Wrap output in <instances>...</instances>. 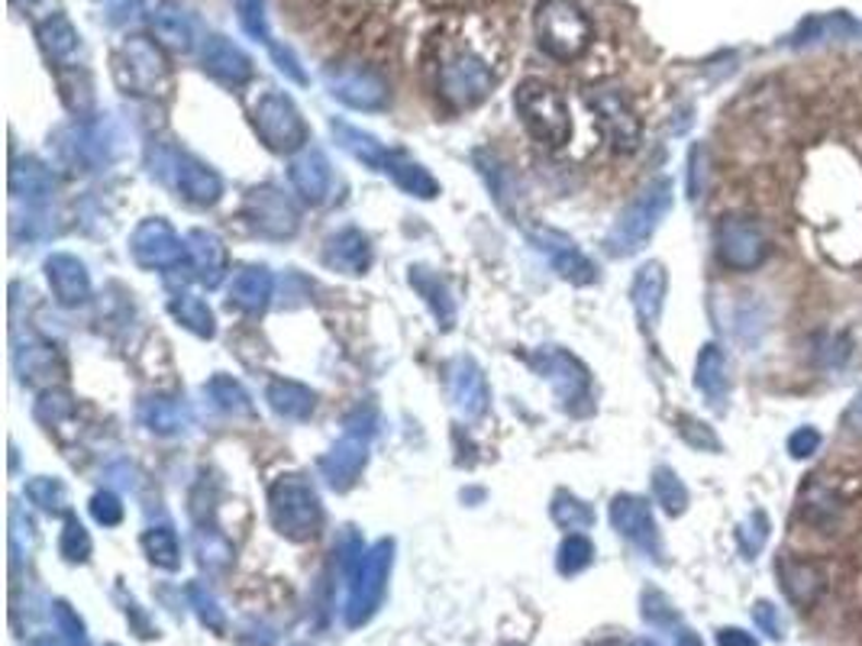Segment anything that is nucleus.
I'll return each instance as SVG.
<instances>
[{
    "mask_svg": "<svg viewBox=\"0 0 862 646\" xmlns=\"http://www.w3.org/2000/svg\"><path fill=\"white\" fill-rule=\"evenodd\" d=\"M436 94L452 110L479 107L498 84V43L485 20L462 16L439 30L430 43Z\"/></svg>",
    "mask_w": 862,
    "mask_h": 646,
    "instance_id": "1",
    "label": "nucleus"
},
{
    "mask_svg": "<svg viewBox=\"0 0 862 646\" xmlns=\"http://www.w3.org/2000/svg\"><path fill=\"white\" fill-rule=\"evenodd\" d=\"M269 517L285 540L304 543L320 533L323 504L304 475H279L269 489Z\"/></svg>",
    "mask_w": 862,
    "mask_h": 646,
    "instance_id": "2",
    "label": "nucleus"
},
{
    "mask_svg": "<svg viewBox=\"0 0 862 646\" xmlns=\"http://www.w3.org/2000/svg\"><path fill=\"white\" fill-rule=\"evenodd\" d=\"M517 114L523 120V127L530 130L533 140L546 143L550 149L569 143L572 137V110L569 101L546 81L540 78H527L517 94H513Z\"/></svg>",
    "mask_w": 862,
    "mask_h": 646,
    "instance_id": "3",
    "label": "nucleus"
},
{
    "mask_svg": "<svg viewBox=\"0 0 862 646\" xmlns=\"http://www.w3.org/2000/svg\"><path fill=\"white\" fill-rule=\"evenodd\" d=\"M117 84L137 97H165L172 91V69L165 52L149 36H127L114 56Z\"/></svg>",
    "mask_w": 862,
    "mask_h": 646,
    "instance_id": "4",
    "label": "nucleus"
},
{
    "mask_svg": "<svg viewBox=\"0 0 862 646\" xmlns=\"http://www.w3.org/2000/svg\"><path fill=\"white\" fill-rule=\"evenodd\" d=\"M543 52L559 62H575L591 46V23L575 0H543L533 16Z\"/></svg>",
    "mask_w": 862,
    "mask_h": 646,
    "instance_id": "5",
    "label": "nucleus"
},
{
    "mask_svg": "<svg viewBox=\"0 0 862 646\" xmlns=\"http://www.w3.org/2000/svg\"><path fill=\"white\" fill-rule=\"evenodd\" d=\"M391 563H394V543L391 540H378L368 553L359 556L353 582H350V598H346V624L350 627H362L378 614V608L385 601Z\"/></svg>",
    "mask_w": 862,
    "mask_h": 646,
    "instance_id": "6",
    "label": "nucleus"
},
{
    "mask_svg": "<svg viewBox=\"0 0 862 646\" xmlns=\"http://www.w3.org/2000/svg\"><path fill=\"white\" fill-rule=\"evenodd\" d=\"M672 208V185L669 181H652L647 191H640L627 211L617 216L611 236H607V249L614 256H630L637 252L649 236L656 233L659 220L669 214Z\"/></svg>",
    "mask_w": 862,
    "mask_h": 646,
    "instance_id": "7",
    "label": "nucleus"
},
{
    "mask_svg": "<svg viewBox=\"0 0 862 646\" xmlns=\"http://www.w3.org/2000/svg\"><path fill=\"white\" fill-rule=\"evenodd\" d=\"M371 433H375V414L365 411L350 418L343 436L330 446V453L320 459V475L327 479L330 489L336 492H350L359 482L362 469L368 462V446H371Z\"/></svg>",
    "mask_w": 862,
    "mask_h": 646,
    "instance_id": "8",
    "label": "nucleus"
},
{
    "mask_svg": "<svg viewBox=\"0 0 862 646\" xmlns=\"http://www.w3.org/2000/svg\"><path fill=\"white\" fill-rule=\"evenodd\" d=\"M252 124H256L259 140L282 155H297L300 149H307V140H310V130H307L300 110L282 91H265L259 97V104L252 110Z\"/></svg>",
    "mask_w": 862,
    "mask_h": 646,
    "instance_id": "9",
    "label": "nucleus"
},
{
    "mask_svg": "<svg viewBox=\"0 0 862 646\" xmlns=\"http://www.w3.org/2000/svg\"><path fill=\"white\" fill-rule=\"evenodd\" d=\"M130 252L133 262L149 272H178L185 266L191 269L188 243L175 233V226L165 216H149L133 230Z\"/></svg>",
    "mask_w": 862,
    "mask_h": 646,
    "instance_id": "10",
    "label": "nucleus"
},
{
    "mask_svg": "<svg viewBox=\"0 0 862 646\" xmlns=\"http://www.w3.org/2000/svg\"><path fill=\"white\" fill-rule=\"evenodd\" d=\"M243 220L249 223L252 233L269 236V239H287L300 226V214H297L294 201L285 191H279L275 185H259L246 195Z\"/></svg>",
    "mask_w": 862,
    "mask_h": 646,
    "instance_id": "11",
    "label": "nucleus"
},
{
    "mask_svg": "<svg viewBox=\"0 0 862 646\" xmlns=\"http://www.w3.org/2000/svg\"><path fill=\"white\" fill-rule=\"evenodd\" d=\"M530 365L540 378H546L556 391V398L563 401V408H572L578 401H588V391H591V375L581 362L575 360L572 353L559 350V347H540L533 350Z\"/></svg>",
    "mask_w": 862,
    "mask_h": 646,
    "instance_id": "12",
    "label": "nucleus"
},
{
    "mask_svg": "<svg viewBox=\"0 0 862 646\" xmlns=\"http://www.w3.org/2000/svg\"><path fill=\"white\" fill-rule=\"evenodd\" d=\"M530 243L550 259V266L559 272V279L572 282V285H591L598 279V269L594 262L575 246L572 236H566L563 230H553V226H530L527 230Z\"/></svg>",
    "mask_w": 862,
    "mask_h": 646,
    "instance_id": "13",
    "label": "nucleus"
},
{
    "mask_svg": "<svg viewBox=\"0 0 862 646\" xmlns=\"http://www.w3.org/2000/svg\"><path fill=\"white\" fill-rule=\"evenodd\" d=\"M588 101H591L601 133L617 152H634L640 145V117L634 114L627 97H621L617 91H598Z\"/></svg>",
    "mask_w": 862,
    "mask_h": 646,
    "instance_id": "14",
    "label": "nucleus"
},
{
    "mask_svg": "<svg viewBox=\"0 0 862 646\" xmlns=\"http://www.w3.org/2000/svg\"><path fill=\"white\" fill-rule=\"evenodd\" d=\"M446 375H449L446 381H449V398H452L456 411L465 421H479L488 411V401H492L488 378L479 368V362L469 360V356H459V360L449 362Z\"/></svg>",
    "mask_w": 862,
    "mask_h": 646,
    "instance_id": "15",
    "label": "nucleus"
},
{
    "mask_svg": "<svg viewBox=\"0 0 862 646\" xmlns=\"http://www.w3.org/2000/svg\"><path fill=\"white\" fill-rule=\"evenodd\" d=\"M327 84L333 97H340L343 104L356 110H381L391 101L388 81L371 69H330Z\"/></svg>",
    "mask_w": 862,
    "mask_h": 646,
    "instance_id": "16",
    "label": "nucleus"
},
{
    "mask_svg": "<svg viewBox=\"0 0 862 646\" xmlns=\"http://www.w3.org/2000/svg\"><path fill=\"white\" fill-rule=\"evenodd\" d=\"M172 178H175V188L181 191V198L198 204V208H211L223 195L220 175L211 165H204L201 158H194L188 152H172Z\"/></svg>",
    "mask_w": 862,
    "mask_h": 646,
    "instance_id": "17",
    "label": "nucleus"
},
{
    "mask_svg": "<svg viewBox=\"0 0 862 646\" xmlns=\"http://www.w3.org/2000/svg\"><path fill=\"white\" fill-rule=\"evenodd\" d=\"M287 178H291L294 191H297L307 204H323V201L330 198V191H333L330 158H327L320 149H314V145L300 149V152L291 158Z\"/></svg>",
    "mask_w": 862,
    "mask_h": 646,
    "instance_id": "18",
    "label": "nucleus"
},
{
    "mask_svg": "<svg viewBox=\"0 0 862 646\" xmlns=\"http://www.w3.org/2000/svg\"><path fill=\"white\" fill-rule=\"evenodd\" d=\"M145 20L155 33V43L172 52H188L194 46V23L178 0H149Z\"/></svg>",
    "mask_w": 862,
    "mask_h": 646,
    "instance_id": "19",
    "label": "nucleus"
},
{
    "mask_svg": "<svg viewBox=\"0 0 862 646\" xmlns=\"http://www.w3.org/2000/svg\"><path fill=\"white\" fill-rule=\"evenodd\" d=\"M718 252L720 262H727L730 269H753L763 259L766 243H763V233L756 230V223L733 216V220L720 223Z\"/></svg>",
    "mask_w": 862,
    "mask_h": 646,
    "instance_id": "20",
    "label": "nucleus"
},
{
    "mask_svg": "<svg viewBox=\"0 0 862 646\" xmlns=\"http://www.w3.org/2000/svg\"><path fill=\"white\" fill-rule=\"evenodd\" d=\"M201 62H204V72L214 74L216 81L229 84V87H239L252 78V59L226 36H208L204 46H201Z\"/></svg>",
    "mask_w": 862,
    "mask_h": 646,
    "instance_id": "21",
    "label": "nucleus"
},
{
    "mask_svg": "<svg viewBox=\"0 0 862 646\" xmlns=\"http://www.w3.org/2000/svg\"><path fill=\"white\" fill-rule=\"evenodd\" d=\"M188 243V256H191V272L201 285L216 287L223 282L226 269H229V252L223 246V239L211 233V230H191L185 236Z\"/></svg>",
    "mask_w": 862,
    "mask_h": 646,
    "instance_id": "22",
    "label": "nucleus"
},
{
    "mask_svg": "<svg viewBox=\"0 0 862 646\" xmlns=\"http://www.w3.org/2000/svg\"><path fill=\"white\" fill-rule=\"evenodd\" d=\"M46 279L52 285V294L62 307H78L91 297V279L81 259L69 252H52L46 259Z\"/></svg>",
    "mask_w": 862,
    "mask_h": 646,
    "instance_id": "23",
    "label": "nucleus"
},
{
    "mask_svg": "<svg viewBox=\"0 0 862 646\" xmlns=\"http://www.w3.org/2000/svg\"><path fill=\"white\" fill-rule=\"evenodd\" d=\"M66 158H72L81 168H97L107 165L117 155V140L107 124H91V127H74L69 133V143H59Z\"/></svg>",
    "mask_w": 862,
    "mask_h": 646,
    "instance_id": "24",
    "label": "nucleus"
},
{
    "mask_svg": "<svg viewBox=\"0 0 862 646\" xmlns=\"http://www.w3.org/2000/svg\"><path fill=\"white\" fill-rule=\"evenodd\" d=\"M611 524L617 533H624L630 543L643 547L649 553L659 550V540H656V524H652V514H649V504L643 498H634V495H617L611 502Z\"/></svg>",
    "mask_w": 862,
    "mask_h": 646,
    "instance_id": "25",
    "label": "nucleus"
},
{
    "mask_svg": "<svg viewBox=\"0 0 862 646\" xmlns=\"http://www.w3.org/2000/svg\"><path fill=\"white\" fill-rule=\"evenodd\" d=\"M56 175L52 168H46L39 158H13L10 165V195L13 201H26V204H46L56 195Z\"/></svg>",
    "mask_w": 862,
    "mask_h": 646,
    "instance_id": "26",
    "label": "nucleus"
},
{
    "mask_svg": "<svg viewBox=\"0 0 862 646\" xmlns=\"http://www.w3.org/2000/svg\"><path fill=\"white\" fill-rule=\"evenodd\" d=\"M236 13H239V23H243V30L252 36V39H259L272 56H275V62H279V69L287 74V78H294L297 84H304L307 78H304V72H300V66H297V59L287 52V49H282L275 39H272V30H269V20H265V3L262 0H236Z\"/></svg>",
    "mask_w": 862,
    "mask_h": 646,
    "instance_id": "27",
    "label": "nucleus"
},
{
    "mask_svg": "<svg viewBox=\"0 0 862 646\" xmlns=\"http://www.w3.org/2000/svg\"><path fill=\"white\" fill-rule=\"evenodd\" d=\"M323 259H327L330 269H336L343 275H362L371 266V243L356 226L340 230L336 236H330Z\"/></svg>",
    "mask_w": 862,
    "mask_h": 646,
    "instance_id": "28",
    "label": "nucleus"
},
{
    "mask_svg": "<svg viewBox=\"0 0 862 646\" xmlns=\"http://www.w3.org/2000/svg\"><path fill=\"white\" fill-rule=\"evenodd\" d=\"M140 421L145 431L158 436H178L194 427V414L185 398H145L140 404Z\"/></svg>",
    "mask_w": 862,
    "mask_h": 646,
    "instance_id": "29",
    "label": "nucleus"
},
{
    "mask_svg": "<svg viewBox=\"0 0 862 646\" xmlns=\"http://www.w3.org/2000/svg\"><path fill=\"white\" fill-rule=\"evenodd\" d=\"M381 172L391 175L394 185L404 188V191L414 195V198L433 201V198L439 195V181L433 178L430 172H427L421 162H414V158H411L408 152H401V149H388V158H385Z\"/></svg>",
    "mask_w": 862,
    "mask_h": 646,
    "instance_id": "30",
    "label": "nucleus"
},
{
    "mask_svg": "<svg viewBox=\"0 0 862 646\" xmlns=\"http://www.w3.org/2000/svg\"><path fill=\"white\" fill-rule=\"evenodd\" d=\"M272 291H275V279L265 266H249L243 269L233 285H229V304H236L239 310H249V314H259L269 307L272 301Z\"/></svg>",
    "mask_w": 862,
    "mask_h": 646,
    "instance_id": "31",
    "label": "nucleus"
},
{
    "mask_svg": "<svg viewBox=\"0 0 862 646\" xmlns=\"http://www.w3.org/2000/svg\"><path fill=\"white\" fill-rule=\"evenodd\" d=\"M265 401L272 404V411H275L279 418H287V421H307V418L314 414V408H317V395H314L307 385L294 381V378H275V381H269Z\"/></svg>",
    "mask_w": 862,
    "mask_h": 646,
    "instance_id": "32",
    "label": "nucleus"
},
{
    "mask_svg": "<svg viewBox=\"0 0 862 646\" xmlns=\"http://www.w3.org/2000/svg\"><path fill=\"white\" fill-rule=\"evenodd\" d=\"M36 39L43 46V52L56 62V66H66L78 49V30L72 26V20L66 13H52L46 16L39 26H36Z\"/></svg>",
    "mask_w": 862,
    "mask_h": 646,
    "instance_id": "33",
    "label": "nucleus"
},
{
    "mask_svg": "<svg viewBox=\"0 0 862 646\" xmlns=\"http://www.w3.org/2000/svg\"><path fill=\"white\" fill-rule=\"evenodd\" d=\"M411 285H414V291L427 301V307L433 310V317L439 320V327L449 330V327L456 324V301H452V294H449L446 282H442L436 272H430V269L414 266V269H411Z\"/></svg>",
    "mask_w": 862,
    "mask_h": 646,
    "instance_id": "34",
    "label": "nucleus"
},
{
    "mask_svg": "<svg viewBox=\"0 0 862 646\" xmlns=\"http://www.w3.org/2000/svg\"><path fill=\"white\" fill-rule=\"evenodd\" d=\"M168 310H172V317H175L188 333H194V337H201V340H211L216 333L214 310L208 307L204 297H198V294H191V291L175 294V297L168 301Z\"/></svg>",
    "mask_w": 862,
    "mask_h": 646,
    "instance_id": "35",
    "label": "nucleus"
},
{
    "mask_svg": "<svg viewBox=\"0 0 862 646\" xmlns=\"http://www.w3.org/2000/svg\"><path fill=\"white\" fill-rule=\"evenodd\" d=\"M665 297V269L659 262H649L634 279V307L643 324H656Z\"/></svg>",
    "mask_w": 862,
    "mask_h": 646,
    "instance_id": "36",
    "label": "nucleus"
},
{
    "mask_svg": "<svg viewBox=\"0 0 862 646\" xmlns=\"http://www.w3.org/2000/svg\"><path fill=\"white\" fill-rule=\"evenodd\" d=\"M330 133H333V140L340 143V149H346L353 158H359L362 165L381 172V165H385V158H388V145L378 143L371 133H362V130L343 124V120H333V124H330Z\"/></svg>",
    "mask_w": 862,
    "mask_h": 646,
    "instance_id": "37",
    "label": "nucleus"
},
{
    "mask_svg": "<svg viewBox=\"0 0 862 646\" xmlns=\"http://www.w3.org/2000/svg\"><path fill=\"white\" fill-rule=\"evenodd\" d=\"M208 395L214 398V404L223 414H233V418H252L256 414V404H252L249 391L233 375H214L208 381Z\"/></svg>",
    "mask_w": 862,
    "mask_h": 646,
    "instance_id": "38",
    "label": "nucleus"
},
{
    "mask_svg": "<svg viewBox=\"0 0 862 646\" xmlns=\"http://www.w3.org/2000/svg\"><path fill=\"white\" fill-rule=\"evenodd\" d=\"M143 550L158 569H178V566H181V543H178V537H175L172 527H152V530H145Z\"/></svg>",
    "mask_w": 862,
    "mask_h": 646,
    "instance_id": "39",
    "label": "nucleus"
},
{
    "mask_svg": "<svg viewBox=\"0 0 862 646\" xmlns=\"http://www.w3.org/2000/svg\"><path fill=\"white\" fill-rule=\"evenodd\" d=\"M13 362H16L20 378L29 381V385L43 381V378L52 375V372H62V368H59V360H56V353H52L46 343H29V347L16 350Z\"/></svg>",
    "mask_w": 862,
    "mask_h": 646,
    "instance_id": "40",
    "label": "nucleus"
},
{
    "mask_svg": "<svg viewBox=\"0 0 862 646\" xmlns=\"http://www.w3.org/2000/svg\"><path fill=\"white\" fill-rule=\"evenodd\" d=\"M26 498L46 514H69V489L52 475H36L26 482Z\"/></svg>",
    "mask_w": 862,
    "mask_h": 646,
    "instance_id": "41",
    "label": "nucleus"
},
{
    "mask_svg": "<svg viewBox=\"0 0 862 646\" xmlns=\"http://www.w3.org/2000/svg\"><path fill=\"white\" fill-rule=\"evenodd\" d=\"M74 418V398L62 388H46L36 401V421H43L46 427H59Z\"/></svg>",
    "mask_w": 862,
    "mask_h": 646,
    "instance_id": "42",
    "label": "nucleus"
},
{
    "mask_svg": "<svg viewBox=\"0 0 862 646\" xmlns=\"http://www.w3.org/2000/svg\"><path fill=\"white\" fill-rule=\"evenodd\" d=\"M553 520H556L563 530L578 533V530H588V527L594 524V510L584 502H578L569 492H559V495L553 498Z\"/></svg>",
    "mask_w": 862,
    "mask_h": 646,
    "instance_id": "43",
    "label": "nucleus"
},
{
    "mask_svg": "<svg viewBox=\"0 0 862 646\" xmlns=\"http://www.w3.org/2000/svg\"><path fill=\"white\" fill-rule=\"evenodd\" d=\"M698 388L708 395V398H720L723 388H727V360L718 347H708L698 360Z\"/></svg>",
    "mask_w": 862,
    "mask_h": 646,
    "instance_id": "44",
    "label": "nucleus"
},
{
    "mask_svg": "<svg viewBox=\"0 0 862 646\" xmlns=\"http://www.w3.org/2000/svg\"><path fill=\"white\" fill-rule=\"evenodd\" d=\"M591 560H594V547H591V540L581 537V533H569V537L563 540V547H559L556 566H559V573L563 575H575L581 573V569H588Z\"/></svg>",
    "mask_w": 862,
    "mask_h": 646,
    "instance_id": "45",
    "label": "nucleus"
},
{
    "mask_svg": "<svg viewBox=\"0 0 862 646\" xmlns=\"http://www.w3.org/2000/svg\"><path fill=\"white\" fill-rule=\"evenodd\" d=\"M188 601H191V608H194V614H198V621L208 627V631H216V634H223L226 631V614H223V608L216 604V598L204 588V585H198V582H191L188 585Z\"/></svg>",
    "mask_w": 862,
    "mask_h": 646,
    "instance_id": "46",
    "label": "nucleus"
},
{
    "mask_svg": "<svg viewBox=\"0 0 862 646\" xmlns=\"http://www.w3.org/2000/svg\"><path fill=\"white\" fill-rule=\"evenodd\" d=\"M652 492H656V498H659V504H662L669 514H678V510H685V504H688L685 485H682L678 475L669 472V469H656V475H652Z\"/></svg>",
    "mask_w": 862,
    "mask_h": 646,
    "instance_id": "47",
    "label": "nucleus"
},
{
    "mask_svg": "<svg viewBox=\"0 0 862 646\" xmlns=\"http://www.w3.org/2000/svg\"><path fill=\"white\" fill-rule=\"evenodd\" d=\"M52 621H56V631L62 634L66 646H87L84 621L78 618V611L69 601H52Z\"/></svg>",
    "mask_w": 862,
    "mask_h": 646,
    "instance_id": "48",
    "label": "nucleus"
},
{
    "mask_svg": "<svg viewBox=\"0 0 862 646\" xmlns=\"http://www.w3.org/2000/svg\"><path fill=\"white\" fill-rule=\"evenodd\" d=\"M59 550L69 563H87L91 556V537L84 530V524L78 517H66V530H62V540H59Z\"/></svg>",
    "mask_w": 862,
    "mask_h": 646,
    "instance_id": "49",
    "label": "nucleus"
},
{
    "mask_svg": "<svg viewBox=\"0 0 862 646\" xmlns=\"http://www.w3.org/2000/svg\"><path fill=\"white\" fill-rule=\"evenodd\" d=\"M198 553H201V563L204 566H214V569H223L233 556L229 543L223 537H216L211 530H198Z\"/></svg>",
    "mask_w": 862,
    "mask_h": 646,
    "instance_id": "50",
    "label": "nucleus"
},
{
    "mask_svg": "<svg viewBox=\"0 0 862 646\" xmlns=\"http://www.w3.org/2000/svg\"><path fill=\"white\" fill-rule=\"evenodd\" d=\"M91 517L104 527H117L123 520V504L114 492H97L91 498Z\"/></svg>",
    "mask_w": 862,
    "mask_h": 646,
    "instance_id": "51",
    "label": "nucleus"
},
{
    "mask_svg": "<svg viewBox=\"0 0 862 646\" xmlns=\"http://www.w3.org/2000/svg\"><path fill=\"white\" fill-rule=\"evenodd\" d=\"M137 10H140L137 0H104V13H107L110 23H120V20L133 16Z\"/></svg>",
    "mask_w": 862,
    "mask_h": 646,
    "instance_id": "52",
    "label": "nucleus"
},
{
    "mask_svg": "<svg viewBox=\"0 0 862 646\" xmlns=\"http://www.w3.org/2000/svg\"><path fill=\"white\" fill-rule=\"evenodd\" d=\"M598 646H624V644H621V641H604V644H598Z\"/></svg>",
    "mask_w": 862,
    "mask_h": 646,
    "instance_id": "53",
    "label": "nucleus"
},
{
    "mask_svg": "<svg viewBox=\"0 0 862 646\" xmlns=\"http://www.w3.org/2000/svg\"><path fill=\"white\" fill-rule=\"evenodd\" d=\"M33 646H59V644H52V641H36Z\"/></svg>",
    "mask_w": 862,
    "mask_h": 646,
    "instance_id": "54",
    "label": "nucleus"
}]
</instances>
